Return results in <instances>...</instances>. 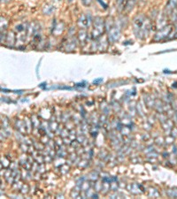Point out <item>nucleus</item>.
<instances>
[{
	"mask_svg": "<svg viewBox=\"0 0 177 199\" xmlns=\"http://www.w3.org/2000/svg\"><path fill=\"white\" fill-rule=\"evenodd\" d=\"M150 20L144 15H137L133 20L135 35L139 39H144L150 32Z\"/></svg>",
	"mask_w": 177,
	"mask_h": 199,
	"instance_id": "nucleus-1",
	"label": "nucleus"
},
{
	"mask_svg": "<svg viewBox=\"0 0 177 199\" xmlns=\"http://www.w3.org/2000/svg\"><path fill=\"white\" fill-rule=\"evenodd\" d=\"M105 27H106V26H105L103 19H101L100 17L96 18L94 20V26H93V29H92V37L94 39L99 37L104 33Z\"/></svg>",
	"mask_w": 177,
	"mask_h": 199,
	"instance_id": "nucleus-2",
	"label": "nucleus"
},
{
	"mask_svg": "<svg viewBox=\"0 0 177 199\" xmlns=\"http://www.w3.org/2000/svg\"><path fill=\"white\" fill-rule=\"evenodd\" d=\"M173 29V25H168L159 29V31L155 34L153 40L154 41H161L165 38H167L168 35H170L171 31Z\"/></svg>",
	"mask_w": 177,
	"mask_h": 199,
	"instance_id": "nucleus-3",
	"label": "nucleus"
},
{
	"mask_svg": "<svg viewBox=\"0 0 177 199\" xmlns=\"http://www.w3.org/2000/svg\"><path fill=\"white\" fill-rule=\"evenodd\" d=\"M120 35H121V29H120V27L117 26V25L113 26L109 29V35H108L109 41L112 42V43H114V42H116L120 38Z\"/></svg>",
	"mask_w": 177,
	"mask_h": 199,
	"instance_id": "nucleus-4",
	"label": "nucleus"
},
{
	"mask_svg": "<svg viewBox=\"0 0 177 199\" xmlns=\"http://www.w3.org/2000/svg\"><path fill=\"white\" fill-rule=\"evenodd\" d=\"M177 8V0H168L166 7H165V14L166 15H171L174 11H175Z\"/></svg>",
	"mask_w": 177,
	"mask_h": 199,
	"instance_id": "nucleus-5",
	"label": "nucleus"
},
{
	"mask_svg": "<svg viewBox=\"0 0 177 199\" xmlns=\"http://www.w3.org/2000/svg\"><path fill=\"white\" fill-rule=\"evenodd\" d=\"M90 21H91V19H90V15H82L79 20L80 26H81V27H88L90 25Z\"/></svg>",
	"mask_w": 177,
	"mask_h": 199,
	"instance_id": "nucleus-6",
	"label": "nucleus"
},
{
	"mask_svg": "<svg viewBox=\"0 0 177 199\" xmlns=\"http://www.w3.org/2000/svg\"><path fill=\"white\" fill-rule=\"evenodd\" d=\"M138 0H128L126 3V5L124 7L123 11H125L126 13H129L130 11H132L133 8L135 7V5H136Z\"/></svg>",
	"mask_w": 177,
	"mask_h": 199,
	"instance_id": "nucleus-7",
	"label": "nucleus"
},
{
	"mask_svg": "<svg viewBox=\"0 0 177 199\" xmlns=\"http://www.w3.org/2000/svg\"><path fill=\"white\" fill-rule=\"evenodd\" d=\"M127 1H128V0H116V5H117V8H118V10H120V11L123 10L125 5H126Z\"/></svg>",
	"mask_w": 177,
	"mask_h": 199,
	"instance_id": "nucleus-8",
	"label": "nucleus"
},
{
	"mask_svg": "<svg viewBox=\"0 0 177 199\" xmlns=\"http://www.w3.org/2000/svg\"><path fill=\"white\" fill-rule=\"evenodd\" d=\"M87 34H86V31L85 30H81L79 33V40L81 43H84L86 39H87Z\"/></svg>",
	"mask_w": 177,
	"mask_h": 199,
	"instance_id": "nucleus-9",
	"label": "nucleus"
},
{
	"mask_svg": "<svg viewBox=\"0 0 177 199\" xmlns=\"http://www.w3.org/2000/svg\"><path fill=\"white\" fill-rule=\"evenodd\" d=\"M93 0H81V3L84 5H89L91 3H92Z\"/></svg>",
	"mask_w": 177,
	"mask_h": 199,
	"instance_id": "nucleus-10",
	"label": "nucleus"
},
{
	"mask_svg": "<svg viewBox=\"0 0 177 199\" xmlns=\"http://www.w3.org/2000/svg\"><path fill=\"white\" fill-rule=\"evenodd\" d=\"M16 30L18 32H21V31L24 30V27H23V25H19V26L16 27Z\"/></svg>",
	"mask_w": 177,
	"mask_h": 199,
	"instance_id": "nucleus-11",
	"label": "nucleus"
},
{
	"mask_svg": "<svg viewBox=\"0 0 177 199\" xmlns=\"http://www.w3.org/2000/svg\"><path fill=\"white\" fill-rule=\"evenodd\" d=\"M10 0H1V2L2 3H8Z\"/></svg>",
	"mask_w": 177,
	"mask_h": 199,
	"instance_id": "nucleus-12",
	"label": "nucleus"
},
{
	"mask_svg": "<svg viewBox=\"0 0 177 199\" xmlns=\"http://www.w3.org/2000/svg\"><path fill=\"white\" fill-rule=\"evenodd\" d=\"M102 81V79H99V80H97V81H94V83H97V82H99V81Z\"/></svg>",
	"mask_w": 177,
	"mask_h": 199,
	"instance_id": "nucleus-13",
	"label": "nucleus"
},
{
	"mask_svg": "<svg viewBox=\"0 0 177 199\" xmlns=\"http://www.w3.org/2000/svg\"><path fill=\"white\" fill-rule=\"evenodd\" d=\"M142 1H143V2H145V1H146V0H142Z\"/></svg>",
	"mask_w": 177,
	"mask_h": 199,
	"instance_id": "nucleus-14",
	"label": "nucleus"
}]
</instances>
